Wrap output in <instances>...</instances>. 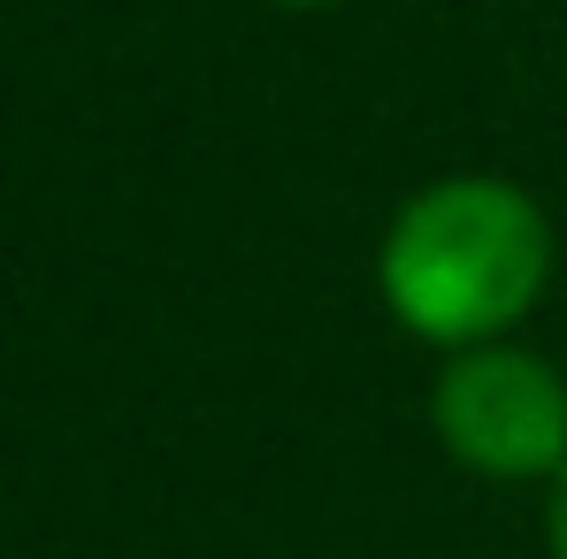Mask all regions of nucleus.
Here are the masks:
<instances>
[{
  "mask_svg": "<svg viewBox=\"0 0 567 559\" xmlns=\"http://www.w3.org/2000/svg\"><path fill=\"white\" fill-rule=\"evenodd\" d=\"M383 299L430 345H491L537 307L553 277V230L506 177H445L414 191L383 238Z\"/></svg>",
  "mask_w": 567,
  "mask_h": 559,
  "instance_id": "1",
  "label": "nucleus"
},
{
  "mask_svg": "<svg viewBox=\"0 0 567 559\" xmlns=\"http://www.w3.org/2000/svg\"><path fill=\"white\" fill-rule=\"evenodd\" d=\"M430 422L453 460L506 475V483L567 467V383L537 353H514V345H468L437 375Z\"/></svg>",
  "mask_w": 567,
  "mask_h": 559,
  "instance_id": "2",
  "label": "nucleus"
},
{
  "mask_svg": "<svg viewBox=\"0 0 567 559\" xmlns=\"http://www.w3.org/2000/svg\"><path fill=\"white\" fill-rule=\"evenodd\" d=\"M545 545H553V559H567V467L553 475V506H545Z\"/></svg>",
  "mask_w": 567,
  "mask_h": 559,
  "instance_id": "3",
  "label": "nucleus"
},
{
  "mask_svg": "<svg viewBox=\"0 0 567 559\" xmlns=\"http://www.w3.org/2000/svg\"><path fill=\"white\" fill-rule=\"evenodd\" d=\"M284 8H330V0H284Z\"/></svg>",
  "mask_w": 567,
  "mask_h": 559,
  "instance_id": "4",
  "label": "nucleus"
}]
</instances>
